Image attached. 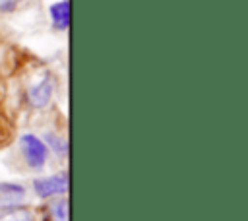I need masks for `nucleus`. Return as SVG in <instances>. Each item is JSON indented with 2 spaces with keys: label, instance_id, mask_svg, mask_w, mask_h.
I'll return each instance as SVG.
<instances>
[{
  "label": "nucleus",
  "instance_id": "obj_8",
  "mask_svg": "<svg viewBox=\"0 0 248 221\" xmlns=\"http://www.w3.org/2000/svg\"><path fill=\"white\" fill-rule=\"evenodd\" d=\"M43 142L46 143L48 149H54L58 157H66V155H68V142H66L62 136H56V134L48 132V134L45 136Z\"/></svg>",
  "mask_w": 248,
  "mask_h": 221
},
{
  "label": "nucleus",
  "instance_id": "obj_2",
  "mask_svg": "<svg viewBox=\"0 0 248 221\" xmlns=\"http://www.w3.org/2000/svg\"><path fill=\"white\" fill-rule=\"evenodd\" d=\"M33 192L37 198L41 200H52V198H60L68 194V186H70V174L68 171H60L48 176H39L33 180Z\"/></svg>",
  "mask_w": 248,
  "mask_h": 221
},
{
  "label": "nucleus",
  "instance_id": "obj_9",
  "mask_svg": "<svg viewBox=\"0 0 248 221\" xmlns=\"http://www.w3.org/2000/svg\"><path fill=\"white\" fill-rule=\"evenodd\" d=\"M19 0H0V12H14Z\"/></svg>",
  "mask_w": 248,
  "mask_h": 221
},
{
  "label": "nucleus",
  "instance_id": "obj_3",
  "mask_svg": "<svg viewBox=\"0 0 248 221\" xmlns=\"http://www.w3.org/2000/svg\"><path fill=\"white\" fill-rule=\"evenodd\" d=\"M54 93V79L50 74H45L37 83H33L27 89V101L33 109H45Z\"/></svg>",
  "mask_w": 248,
  "mask_h": 221
},
{
  "label": "nucleus",
  "instance_id": "obj_7",
  "mask_svg": "<svg viewBox=\"0 0 248 221\" xmlns=\"http://www.w3.org/2000/svg\"><path fill=\"white\" fill-rule=\"evenodd\" d=\"M0 221H39V215L31 207L21 204V205H12V207H2Z\"/></svg>",
  "mask_w": 248,
  "mask_h": 221
},
{
  "label": "nucleus",
  "instance_id": "obj_4",
  "mask_svg": "<svg viewBox=\"0 0 248 221\" xmlns=\"http://www.w3.org/2000/svg\"><path fill=\"white\" fill-rule=\"evenodd\" d=\"M39 221H70V200H68V196L46 200V204L41 207V219Z\"/></svg>",
  "mask_w": 248,
  "mask_h": 221
},
{
  "label": "nucleus",
  "instance_id": "obj_5",
  "mask_svg": "<svg viewBox=\"0 0 248 221\" xmlns=\"http://www.w3.org/2000/svg\"><path fill=\"white\" fill-rule=\"evenodd\" d=\"M25 186L17 182H0V209L2 207H12V205H21L25 200Z\"/></svg>",
  "mask_w": 248,
  "mask_h": 221
},
{
  "label": "nucleus",
  "instance_id": "obj_1",
  "mask_svg": "<svg viewBox=\"0 0 248 221\" xmlns=\"http://www.w3.org/2000/svg\"><path fill=\"white\" fill-rule=\"evenodd\" d=\"M17 145H19V153H21V159L27 165V169L41 171L46 165L48 147H46V143L39 136H35V134H23L19 138Z\"/></svg>",
  "mask_w": 248,
  "mask_h": 221
},
{
  "label": "nucleus",
  "instance_id": "obj_6",
  "mask_svg": "<svg viewBox=\"0 0 248 221\" xmlns=\"http://www.w3.org/2000/svg\"><path fill=\"white\" fill-rule=\"evenodd\" d=\"M48 14L52 19L54 29L66 31L70 27V0H60L48 6Z\"/></svg>",
  "mask_w": 248,
  "mask_h": 221
}]
</instances>
